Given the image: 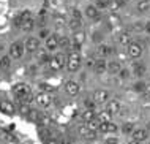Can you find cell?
<instances>
[{
  "label": "cell",
  "instance_id": "1",
  "mask_svg": "<svg viewBox=\"0 0 150 144\" xmlns=\"http://www.w3.org/2000/svg\"><path fill=\"white\" fill-rule=\"evenodd\" d=\"M13 95L21 103H25V101L32 100L33 92H32V87L29 84H25V82H18V84L13 86Z\"/></svg>",
  "mask_w": 150,
  "mask_h": 144
},
{
  "label": "cell",
  "instance_id": "2",
  "mask_svg": "<svg viewBox=\"0 0 150 144\" xmlns=\"http://www.w3.org/2000/svg\"><path fill=\"white\" fill-rule=\"evenodd\" d=\"M82 65V56L78 51H70V54L67 56V62H65V68L70 73H78Z\"/></svg>",
  "mask_w": 150,
  "mask_h": 144
},
{
  "label": "cell",
  "instance_id": "3",
  "mask_svg": "<svg viewBox=\"0 0 150 144\" xmlns=\"http://www.w3.org/2000/svg\"><path fill=\"white\" fill-rule=\"evenodd\" d=\"M24 54H25V48H24V41L18 40V41H13L8 48V56H10L11 60H19L22 59Z\"/></svg>",
  "mask_w": 150,
  "mask_h": 144
},
{
  "label": "cell",
  "instance_id": "4",
  "mask_svg": "<svg viewBox=\"0 0 150 144\" xmlns=\"http://www.w3.org/2000/svg\"><path fill=\"white\" fill-rule=\"evenodd\" d=\"M65 62H67V56L63 52H55L54 56H51L49 59V68L52 71H60V70L65 68Z\"/></svg>",
  "mask_w": 150,
  "mask_h": 144
},
{
  "label": "cell",
  "instance_id": "5",
  "mask_svg": "<svg viewBox=\"0 0 150 144\" xmlns=\"http://www.w3.org/2000/svg\"><path fill=\"white\" fill-rule=\"evenodd\" d=\"M63 92H65V95L67 97H70V98H76L81 93V84L76 79H68V81H65V84H63Z\"/></svg>",
  "mask_w": 150,
  "mask_h": 144
},
{
  "label": "cell",
  "instance_id": "6",
  "mask_svg": "<svg viewBox=\"0 0 150 144\" xmlns=\"http://www.w3.org/2000/svg\"><path fill=\"white\" fill-rule=\"evenodd\" d=\"M35 103L40 106V108L47 109V108H51V106L54 105V98H52V95L49 92H38L35 95Z\"/></svg>",
  "mask_w": 150,
  "mask_h": 144
},
{
  "label": "cell",
  "instance_id": "7",
  "mask_svg": "<svg viewBox=\"0 0 150 144\" xmlns=\"http://www.w3.org/2000/svg\"><path fill=\"white\" fill-rule=\"evenodd\" d=\"M71 51H78L81 52V48H82V44L86 43V32L81 29V30L74 32V34L71 35Z\"/></svg>",
  "mask_w": 150,
  "mask_h": 144
},
{
  "label": "cell",
  "instance_id": "8",
  "mask_svg": "<svg viewBox=\"0 0 150 144\" xmlns=\"http://www.w3.org/2000/svg\"><path fill=\"white\" fill-rule=\"evenodd\" d=\"M111 98V92L108 89H96L93 90L92 93V100L96 103V105H106L108 100Z\"/></svg>",
  "mask_w": 150,
  "mask_h": 144
},
{
  "label": "cell",
  "instance_id": "9",
  "mask_svg": "<svg viewBox=\"0 0 150 144\" xmlns=\"http://www.w3.org/2000/svg\"><path fill=\"white\" fill-rule=\"evenodd\" d=\"M142 52H144V48H142V44L141 43H137V41H131V43L127 46V54L129 59H139L141 56H142Z\"/></svg>",
  "mask_w": 150,
  "mask_h": 144
},
{
  "label": "cell",
  "instance_id": "10",
  "mask_svg": "<svg viewBox=\"0 0 150 144\" xmlns=\"http://www.w3.org/2000/svg\"><path fill=\"white\" fill-rule=\"evenodd\" d=\"M40 44H41V41L38 40V36H27L25 41H24V48H25V52H29V54H33L40 49Z\"/></svg>",
  "mask_w": 150,
  "mask_h": 144
},
{
  "label": "cell",
  "instance_id": "11",
  "mask_svg": "<svg viewBox=\"0 0 150 144\" xmlns=\"http://www.w3.org/2000/svg\"><path fill=\"white\" fill-rule=\"evenodd\" d=\"M44 49H46L47 52H55L59 49V36L55 34H51L46 40H44Z\"/></svg>",
  "mask_w": 150,
  "mask_h": 144
},
{
  "label": "cell",
  "instance_id": "12",
  "mask_svg": "<svg viewBox=\"0 0 150 144\" xmlns=\"http://www.w3.org/2000/svg\"><path fill=\"white\" fill-rule=\"evenodd\" d=\"M78 135H79L81 139H84V141H95L96 136H98V133H95V131H90L86 125L78 127Z\"/></svg>",
  "mask_w": 150,
  "mask_h": 144
},
{
  "label": "cell",
  "instance_id": "13",
  "mask_svg": "<svg viewBox=\"0 0 150 144\" xmlns=\"http://www.w3.org/2000/svg\"><path fill=\"white\" fill-rule=\"evenodd\" d=\"M122 101L119 98H109L108 103H106V111L109 114H119L122 111Z\"/></svg>",
  "mask_w": 150,
  "mask_h": 144
},
{
  "label": "cell",
  "instance_id": "14",
  "mask_svg": "<svg viewBox=\"0 0 150 144\" xmlns=\"http://www.w3.org/2000/svg\"><path fill=\"white\" fill-rule=\"evenodd\" d=\"M119 131V125L114 122H104V123H100V128H98V133H103V135H115Z\"/></svg>",
  "mask_w": 150,
  "mask_h": 144
},
{
  "label": "cell",
  "instance_id": "15",
  "mask_svg": "<svg viewBox=\"0 0 150 144\" xmlns=\"http://www.w3.org/2000/svg\"><path fill=\"white\" fill-rule=\"evenodd\" d=\"M112 52H114V49L109 46V44H104V43L98 44V48H96V56H98V59H106V57L112 56Z\"/></svg>",
  "mask_w": 150,
  "mask_h": 144
},
{
  "label": "cell",
  "instance_id": "16",
  "mask_svg": "<svg viewBox=\"0 0 150 144\" xmlns=\"http://www.w3.org/2000/svg\"><path fill=\"white\" fill-rule=\"evenodd\" d=\"M149 138V131L145 128H134L131 131V139L133 141H137V143H142Z\"/></svg>",
  "mask_w": 150,
  "mask_h": 144
},
{
  "label": "cell",
  "instance_id": "17",
  "mask_svg": "<svg viewBox=\"0 0 150 144\" xmlns=\"http://www.w3.org/2000/svg\"><path fill=\"white\" fill-rule=\"evenodd\" d=\"M84 14H86V18L92 19V21L100 19V10L95 5H87L86 10H84Z\"/></svg>",
  "mask_w": 150,
  "mask_h": 144
},
{
  "label": "cell",
  "instance_id": "18",
  "mask_svg": "<svg viewBox=\"0 0 150 144\" xmlns=\"http://www.w3.org/2000/svg\"><path fill=\"white\" fill-rule=\"evenodd\" d=\"M106 68H108L106 59H96L95 60V65H93L92 70L96 73V75H103V73H106Z\"/></svg>",
  "mask_w": 150,
  "mask_h": 144
},
{
  "label": "cell",
  "instance_id": "19",
  "mask_svg": "<svg viewBox=\"0 0 150 144\" xmlns=\"http://www.w3.org/2000/svg\"><path fill=\"white\" fill-rule=\"evenodd\" d=\"M0 111H2L3 114H10V116H13V114L16 113L14 105L11 101H8V100H2V101H0Z\"/></svg>",
  "mask_w": 150,
  "mask_h": 144
},
{
  "label": "cell",
  "instance_id": "20",
  "mask_svg": "<svg viewBox=\"0 0 150 144\" xmlns=\"http://www.w3.org/2000/svg\"><path fill=\"white\" fill-rule=\"evenodd\" d=\"M120 70H122V63H120L119 60H111V62H108L106 71L109 73V75H119Z\"/></svg>",
  "mask_w": 150,
  "mask_h": 144
},
{
  "label": "cell",
  "instance_id": "21",
  "mask_svg": "<svg viewBox=\"0 0 150 144\" xmlns=\"http://www.w3.org/2000/svg\"><path fill=\"white\" fill-rule=\"evenodd\" d=\"M131 34L129 32H120L119 35H117V43L122 44V46H128L129 43H131Z\"/></svg>",
  "mask_w": 150,
  "mask_h": 144
},
{
  "label": "cell",
  "instance_id": "22",
  "mask_svg": "<svg viewBox=\"0 0 150 144\" xmlns=\"http://www.w3.org/2000/svg\"><path fill=\"white\" fill-rule=\"evenodd\" d=\"M136 10H137V13H141V14L149 13L150 11V0H139V2L136 3Z\"/></svg>",
  "mask_w": 150,
  "mask_h": 144
},
{
  "label": "cell",
  "instance_id": "23",
  "mask_svg": "<svg viewBox=\"0 0 150 144\" xmlns=\"http://www.w3.org/2000/svg\"><path fill=\"white\" fill-rule=\"evenodd\" d=\"M95 119L98 120L100 123H104V122H112V114H109L106 109L104 111H100V113H96Z\"/></svg>",
  "mask_w": 150,
  "mask_h": 144
},
{
  "label": "cell",
  "instance_id": "24",
  "mask_svg": "<svg viewBox=\"0 0 150 144\" xmlns=\"http://www.w3.org/2000/svg\"><path fill=\"white\" fill-rule=\"evenodd\" d=\"M96 116V113H95V109H84L82 113H81V119H82V122L84 123H87V122H90L93 120Z\"/></svg>",
  "mask_w": 150,
  "mask_h": 144
},
{
  "label": "cell",
  "instance_id": "25",
  "mask_svg": "<svg viewBox=\"0 0 150 144\" xmlns=\"http://www.w3.org/2000/svg\"><path fill=\"white\" fill-rule=\"evenodd\" d=\"M35 18H32V19H27V21H22L21 22V26H19V29H21L22 32H32L33 30V27H35Z\"/></svg>",
  "mask_w": 150,
  "mask_h": 144
},
{
  "label": "cell",
  "instance_id": "26",
  "mask_svg": "<svg viewBox=\"0 0 150 144\" xmlns=\"http://www.w3.org/2000/svg\"><path fill=\"white\" fill-rule=\"evenodd\" d=\"M123 5H125L123 0H111V2H109V10H111L112 13H117L119 10L123 8Z\"/></svg>",
  "mask_w": 150,
  "mask_h": 144
},
{
  "label": "cell",
  "instance_id": "27",
  "mask_svg": "<svg viewBox=\"0 0 150 144\" xmlns=\"http://www.w3.org/2000/svg\"><path fill=\"white\" fill-rule=\"evenodd\" d=\"M59 48L60 49H71V40H70V36H59Z\"/></svg>",
  "mask_w": 150,
  "mask_h": 144
},
{
  "label": "cell",
  "instance_id": "28",
  "mask_svg": "<svg viewBox=\"0 0 150 144\" xmlns=\"http://www.w3.org/2000/svg\"><path fill=\"white\" fill-rule=\"evenodd\" d=\"M49 59H51V54L46 51V49L40 51V54H38V63H40V65H46V63H49Z\"/></svg>",
  "mask_w": 150,
  "mask_h": 144
},
{
  "label": "cell",
  "instance_id": "29",
  "mask_svg": "<svg viewBox=\"0 0 150 144\" xmlns=\"http://www.w3.org/2000/svg\"><path fill=\"white\" fill-rule=\"evenodd\" d=\"M68 27H70L73 32H78V30H81V27H82V21H78V19H68Z\"/></svg>",
  "mask_w": 150,
  "mask_h": 144
},
{
  "label": "cell",
  "instance_id": "30",
  "mask_svg": "<svg viewBox=\"0 0 150 144\" xmlns=\"http://www.w3.org/2000/svg\"><path fill=\"white\" fill-rule=\"evenodd\" d=\"M84 125L87 127L90 131H95V133H98V128H100V122L96 120V119H93V120L90 122H87V123H84Z\"/></svg>",
  "mask_w": 150,
  "mask_h": 144
},
{
  "label": "cell",
  "instance_id": "31",
  "mask_svg": "<svg viewBox=\"0 0 150 144\" xmlns=\"http://www.w3.org/2000/svg\"><path fill=\"white\" fill-rule=\"evenodd\" d=\"M133 73H134L136 76H142L145 73V65L142 63H134L133 65Z\"/></svg>",
  "mask_w": 150,
  "mask_h": 144
},
{
  "label": "cell",
  "instance_id": "32",
  "mask_svg": "<svg viewBox=\"0 0 150 144\" xmlns=\"http://www.w3.org/2000/svg\"><path fill=\"white\" fill-rule=\"evenodd\" d=\"M70 19H78V21H82V13L78 8H71L70 10Z\"/></svg>",
  "mask_w": 150,
  "mask_h": 144
},
{
  "label": "cell",
  "instance_id": "33",
  "mask_svg": "<svg viewBox=\"0 0 150 144\" xmlns=\"http://www.w3.org/2000/svg\"><path fill=\"white\" fill-rule=\"evenodd\" d=\"M104 144H120V139L115 136V135H106V138H104Z\"/></svg>",
  "mask_w": 150,
  "mask_h": 144
},
{
  "label": "cell",
  "instance_id": "34",
  "mask_svg": "<svg viewBox=\"0 0 150 144\" xmlns=\"http://www.w3.org/2000/svg\"><path fill=\"white\" fill-rule=\"evenodd\" d=\"M133 130H134V125H133V123H129V122H127V123H123V125H122V133H125V135H131Z\"/></svg>",
  "mask_w": 150,
  "mask_h": 144
},
{
  "label": "cell",
  "instance_id": "35",
  "mask_svg": "<svg viewBox=\"0 0 150 144\" xmlns=\"http://www.w3.org/2000/svg\"><path fill=\"white\" fill-rule=\"evenodd\" d=\"M95 6L98 10H106V8H109V0H96Z\"/></svg>",
  "mask_w": 150,
  "mask_h": 144
},
{
  "label": "cell",
  "instance_id": "36",
  "mask_svg": "<svg viewBox=\"0 0 150 144\" xmlns=\"http://www.w3.org/2000/svg\"><path fill=\"white\" fill-rule=\"evenodd\" d=\"M49 35H51V30H49V29H44V27H43L41 30H40V34H38V40H40V41H41V40H46Z\"/></svg>",
  "mask_w": 150,
  "mask_h": 144
},
{
  "label": "cell",
  "instance_id": "37",
  "mask_svg": "<svg viewBox=\"0 0 150 144\" xmlns=\"http://www.w3.org/2000/svg\"><path fill=\"white\" fill-rule=\"evenodd\" d=\"M55 26H57V27H63L65 26V24H67V19H65V16H62V14H60V16H55Z\"/></svg>",
  "mask_w": 150,
  "mask_h": 144
},
{
  "label": "cell",
  "instance_id": "38",
  "mask_svg": "<svg viewBox=\"0 0 150 144\" xmlns=\"http://www.w3.org/2000/svg\"><path fill=\"white\" fill-rule=\"evenodd\" d=\"M84 106H86V109H95L96 103L92 98H87V100H84Z\"/></svg>",
  "mask_w": 150,
  "mask_h": 144
},
{
  "label": "cell",
  "instance_id": "39",
  "mask_svg": "<svg viewBox=\"0 0 150 144\" xmlns=\"http://www.w3.org/2000/svg\"><path fill=\"white\" fill-rule=\"evenodd\" d=\"M0 59H2V68H10V65H11V59H10V56L0 57Z\"/></svg>",
  "mask_w": 150,
  "mask_h": 144
},
{
  "label": "cell",
  "instance_id": "40",
  "mask_svg": "<svg viewBox=\"0 0 150 144\" xmlns=\"http://www.w3.org/2000/svg\"><path fill=\"white\" fill-rule=\"evenodd\" d=\"M60 3V0H46V6H51V8H57Z\"/></svg>",
  "mask_w": 150,
  "mask_h": 144
},
{
  "label": "cell",
  "instance_id": "41",
  "mask_svg": "<svg viewBox=\"0 0 150 144\" xmlns=\"http://www.w3.org/2000/svg\"><path fill=\"white\" fill-rule=\"evenodd\" d=\"M95 60H96L95 57H88V59H87V62H86V65H87V67L92 70V68H93V65H95Z\"/></svg>",
  "mask_w": 150,
  "mask_h": 144
},
{
  "label": "cell",
  "instance_id": "42",
  "mask_svg": "<svg viewBox=\"0 0 150 144\" xmlns=\"http://www.w3.org/2000/svg\"><path fill=\"white\" fill-rule=\"evenodd\" d=\"M119 76L120 78H128L129 76V71H128V70H125V68H122L120 73H119Z\"/></svg>",
  "mask_w": 150,
  "mask_h": 144
},
{
  "label": "cell",
  "instance_id": "43",
  "mask_svg": "<svg viewBox=\"0 0 150 144\" xmlns=\"http://www.w3.org/2000/svg\"><path fill=\"white\" fill-rule=\"evenodd\" d=\"M134 89H136V90H141V92H144V90H145V86L142 84V82H137V84L134 86Z\"/></svg>",
  "mask_w": 150,
  "mask_h": 144
},
{
  "label": "cell",
  "instance_id": "44",
  "mask_svg": "<svg viewBox=\"0 0 150 144\" xmlns=\"http://www.w3.org/2000/svg\"><path fill=\"white\" fill-rule=\"evenodd\" d=\"M144 30H145V32H147V34L150 35V21H147V22L144 24Z\"/></svg>",
  "mask_w": 150,
  "mask_h": 144
},
{
  "label": "cell",
  "instance_id": "45",
  "mask_svg": "<svg viewBox=\"0 0 150 144\" xmlns=\"http://www.w3.org/2000/svg\"><path fill=\"white\" fill-rule=\"evenodd\" d=\"M128 144H142V143H137V141H133V139H131V141H129Z\"/></svg>",
  "mask_w": 150,
  "mask_h": 144
},
{
  "label": "cell",
  "instance_id": "46",
  "mask_svg": "<svg viewBox=\"0 0 150 144\" xmlns=\"http://www.w3.org/2000/svg\"><path fill=\"white\" fill-rule=\"evenodd\" d=\"M145 130H147V131H150V122L147 123V128H145Z\"/></svg>",
  "mask_w": 150,
  "mask_h": 144
},
{
  "label": "cell",
  "instance_id": "47",
  "mask_svg": "<svg viewBox=\"0 0 150 144\" xmlns=\"http://www.w3.org/2000/svg\"><path fill=\"white\" fill-rule=\"evenodd\" d=\"M0 68H2V59H0Z\"/></svg>",
  "mask_w": 150,
  "mask_h": 144
},
{
  "label": "cell",
  "instance_id": "48",
  "mask_svg": "<svg viewBox=\"0 0 150 144\" xmlns=\"http://www.w3.org/2000/svg\"><path fill=\"white\" fill-rule=\"evenodd\" d=\"M109 2H111V0H109Z\"/></svg>",
  "mask_w": 150,
  "mask_h": 144
},
{
  "label": "cell",
  "instance_id": "49",
  "mask_svg": "<svg viewBox=\"0 0 150 144\" xmlns=\"http://www.w3.org/2000/svg\"><path fill=\"white\" fill-rule=\"evenodd\" d=\"M149 144H150V143H149Z\"/></svg>",
  "mask_w": 150,
  "mask_h": 144
}]
</instances>
